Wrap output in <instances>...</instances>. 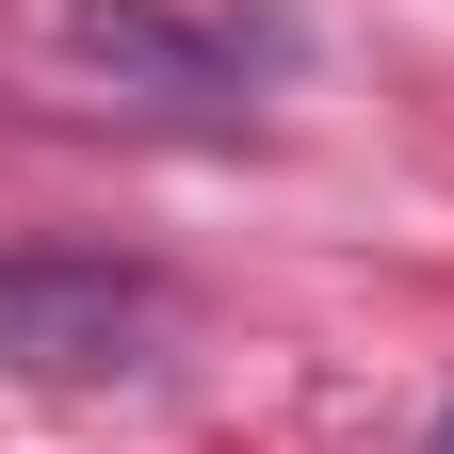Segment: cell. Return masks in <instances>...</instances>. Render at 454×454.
Returning a JSON list of instances; mask_svg holds the SVG:
<instances>
[{
	"instance_id": "cell-2",
	"label": "cell",
	"mask_w": 454,
	"mask_h": 454,
	"mask_svg": "<svg viewBox=\"0 0 454 454\" xmlns=\"http://www.w3.org/2000/svg\"><path fill=\"white\" fill-rule=\"evenodd\" d=\"M66 33L98 49V66H130V82H244L276 66V17H179V0H66Z\"/></svg>"
},
{
	"instance_id": "cell-1",
	"label": "cell",
	"mask_w": 454,
	"mask_h": 454,
	"mask_svg": "<svg viewBox=\"0 0 454 454\" xmlns=\"http://www.w3.org/2000/svg\"><path fill=\"white\" fill-rule=\"evenodd\" d=\"M146 340H162V276H146V260L0 244V373H17V389H98V373H146Z\"/></svg>"
},
{
	"instance_id": "cell-3",
	"label": "cell",
	"mask_w": 454,
	"mask_h": 454,
	"mask_svg": "<svg viewBox=\"0 0 454 454\" xmlns=\"http://www.w3.org/2000/svg\"><path fill=\"white\" fill-rule=\"evenodd\" d=\"M438 454H454V422H438Z\"/></svg>"
}]
</instances>
